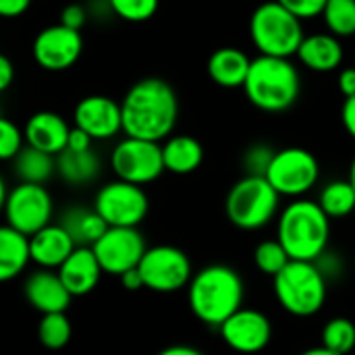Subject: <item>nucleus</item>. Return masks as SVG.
I'll list each match as a JSON object with an SVG mask.
<instances>
[{
    "label": "nucleus",
    "mask_w": 355,
    "mask_h": 355,
    "mask_svg": "<svg viewBox=\"0 0 355 355\" xmlns=\"http://www.w3.org/2000/svg\"><path fill=\"white\" fill-rule=\"evenodd\" d=\"M218 331L227 347L237 354H260L272 339V324L268 316L254 308H241Z\"/></svg>",
    "instance_id": "obj_15"
},
{
    "label": "nucleus",
    "mask_w": 355,
    "mask_h": 355,
    "mask_svg": "<svg viewBox=\"0 0 355 355\" xmlns=\"http://www.w3.org/2000/svg\"><path fill=\"white\" fill-rule=\"evenodd\" d=\"M73 121L75 127L83 129L92 139H110L123 131L121 102L108 96H87L75 106Z\"/></svg>",
    "instance_id": "obj_16"
},
{
    "label": "nucleus",
    "mask_w": 355,
    "mask_h": 355,
    "mask_svg": "<svg viewBox=\"0 0 355 355\" xmlns=\"http://www.w3.org/2000/svg\"><path fill=\"white\" fill-rule=\"evenodd\" d=\"M322 345L331 352L349 355L355 347V324L349 318H333L322 329Z\"/></svg>",
    "instance_id": "obj_31"
},
{
    "label": "nucleus",
    "mask_w": 355,
    "mask_h": 355,
    "mask_svg": "<svg viewBox=\"0 0 355 355\" xmlns=\"http://www.w3.org/2000/svg\"><path fill=\"white\" fill-rule=\"evenodd\" d=\"M137 268L144 277L146 289L156 293H177L183 287H189L193 279L189 256L175 245L148 248Z\"/></svg>",
    "instance_id": "obj_11"
},
{
    "label": "nucleus",
    "mask_w": 355,
    "mask_h": 355,
    "mask_svg": "<svg viewBox=\"0 0 355 355\" xmlns=\"http://www.w3.org/2000/svg\"><path fill=\"white\" fill-rule=\"evenodd\" d=\"M187 302L200 322L220 329L243 308V281L231 266H206L193 275L187 287Z\"/></svg>",
    "instance_id": "obj_2"
},
{
    "label": "nucleus",
    "mask_w": 355,
    "mask_h": 355,
    "mask_svg": "<svg viewBox=\"0 0 355 355\" xmlns=\"http://www.w3.org/2000/svg\"><path fill=\"white\" fill-rule=\"evenodd\" d=\"M94 208L108 227L137 229L150 212V198L141 185L116 179L100 187Z\"/></svg>",
    "instance_id": "obj_10"
},
{
    "label": "nucleus",
    "mask_w": 355,
    "mask_h": 355,
    "mask_svg": "<svg viewBox=\"0 0 355 355\" xmlns=\"http://www.w3.org/2000/svg\"><path fill=\"white\" fill-rule=\"evenodd\" d=\"M23 293H25L27 304L33 310H37L42 316L67 312L73 300L60 275L56 270H46V268H40L27 277L23 285Z\"/></svg>",
    "instance_id": "obj_17"
},
{
    "label": "nucleus",
    "mask_w": 355,
    "mask_h": 355,
    "mask_svg": "<svg viewBox=\"0 0 355 355\" xmlns=\"http://www.w3.org/2000/svg\"><path fill=\"white\" fill-rule=\"evenodd\" d=\"M295 56L310 71L331 73L343 62V46L333 33H314L304 37Z\"/></svg>",
    "instance_id": "obj_21"
},
{
    "label": "nucleus",
    "mask_w": 355,
    "mask_h": 355,
    "mask_svg": "<svg viewBox=\"0 0 355 355\" xmlns=\"http://www.w3.org/2000/svg\"><path fill=\"white\" fill-rule=\"evenodd\" d=\"M123 133L127 137L162 141L168 139L179 116V100L168 81L146 77L135 81L121 102Z\"/></svg>",
    "instance_id": "obj_1"
},
{
    "label": "nucleus",
    "mask_w": 355,
    "mask_h": 355,
    "mask_svg": "<svg viewBox=\"0 0 355 355\" xmlns=\"http://www.w3.org/2000/svg\"><path fill=\"white\" fill-rule=\"evenodd\" d=\"M254 262L262 275H268L275 279L291 262V256L287 254V250L283 248L279 239H268V241L258 243L254 252Z\"/></svg>",
    "instance_id": "obj_32"
},
{
    "label": "nucleus",
    "mask_w": 355,
    "mask_h": 355,
    "mask_svg": "<svg viewBox=\"0 0 355 355\" xmlns=\"http://www.w3.org/2000/svg\"><path fill=\"white\" fill-rule=\"evenodd\" d=\"M110 166L116 179L121 181L141 187L154 183L166 171L162 144L137 139V137H125L114 146L110 154Z\"/></svg>",
    "instance_id": "obj_9"
},
{
    "label": "nucleus",
    "mask_w": 355,
    "mask_h": 355,
    "mask_svg": "<svg viewBox=\"0 0 355 355\" xmlns=\"http://www.w3.org/2000/svg\"><path fill=\"white\" fill-rule=\"evenodd\" d=\"M250 37L260 54L289 58L297 54L306 33L302 19L277 0L260 4L250 19Z\"/></svg>",
    "instance_id": "obj_6"
},
{
    "label": "nucleus",
    "mask_w": 355,
    "mask_h": 355,
    "mask_svg": "<svg viewBox=\"0 0 355 355\" xmlns=\"http://www.w3.org/2000/svg\"><path fill=\"white\" fill-rule=\"evenodd\" d=\"M320 177V164L316 156L304 148H285L279 150L272 158V164L266 173L270 185L283 198H302L306 196Z\"/></svg>",
    "instance_id": "obj_12"
},
{
    "label": "nucleus",
    "mask_w": 355,
    "mask_h": 355,
    "mask_svg": "<svg viewBox=\"0 0 355 355\" xmlns=\"http://www.w3.org/2000/svg\"><path fill=\"white\" fill-rule=\"evenodd\" d=\"M102 173V160L94 150H64L56 156V175L69 185H89Z\"/></svg>",
    "instance_id": "obj_26"
},
{
    "label": "nucleus",
    "mask_w": 355,
    "mask_h": 355,
    "mask_svg": "<svg viewBox=\"0 0 355 355\" xmlns=\"http://www.w3.org/2000/svg\"><path fill=\"white\" fill-rule=\"evenodd\" d=\"M277 239L291 260L318 262L331 239V218L318 202L300 198L281 212Z\"/></svg>",
    "instance_id": "obj_3"
},
{
    "label": "nucleus",
    "mask_w": 355,
    "mask_h": 355,
    "mask_svg": "<svg viewBox=\"0 0 355 355\" xmlns=\"http://www.w3.org/2000/svg\"><path fill=\"white\" fill-rule=\"evenodd\" d=\"M31 0H0V15L4 19H15L21 17L29 8Z\"/></svg>",
    "instance_id": "obj_39"
},
{
    "label": "nucleus",
    "mask_w": 355,
    "mask_h": 355,
    "mask_svg": "<svg viewBox=\"0 0 355 355\" xmlns=\"http://www.w3.org/2000/svg\"><path fill=\"white\" fill-rule=\"evenodd\" d=\"M31 241V262H35L40 268L46 270H58L69 256L77 250L75 241L71 239V235L56 223L48 225L46 229L37 231L33 237H29Z\"/></svg>",
    "instance_id": "obj_19"
},
{
    "label": "nucleus",
    "mask_w": 355,
    "mask_h": 355,
    "mask_svg": "<svg viewBox=\"0 0 355 355\" xmlns=\"http://www.w3.org/2000/svg\"><path fill=\"white\" fill-rule=\"evenodd\" d=\"M243 89L256 108L264 112H283L297 102L302 94V77L289 58L260 54L252 60Z\"/></svg>",
    "instance_id": "obj_4"
},
{
    "label": "nucleus",
    "mask_w": 355,
    "mask_h": 355,
    "mask_svg": "<svg viewBox=\"0 0 355 355\" xmlns=\"http://www.w3.org/2000/svg\"><path fill=\"white\" fill-rule=\"evenodd\" d=\"M281 196L266 177H241L227 193L225 212L233 227L241 231H258L266 227L279 212Z\"/></svg>",
    "instance_id": "obj_7"
},
{
    "label": "nucleus",
    "mask_w": 355,
    "mask_h": 355,
    "mask_svg": "<svg viewBox=\"0 0 355 355\" xmlns=\"http://www.w3.org/2000/svg\"><path fill=\"white\" fill-rule=\"evenodd\" d=\"M279 4H283L287 10H291L297 19H314L318 15H322L324 6L329 0H277Z\"/></svg>",
    "instance_id": "obj_36"
},
{
    "label": "nucleus",
    "mask_w": 355,
    "mask_h": 355,
    "mask_svg": "<svg viewBox=\"0 0 355 355\" xmlns=\"http://www.w3.org/2000/svg\"><path fill=\"white\" fill-rule=\"evenodd\" d=\"M92 135H87L83 129L79 127H73L71 133H69V144H67V150H73V152H85V150H92Z\"/></svg>",
    "instance_id": "obj_38"
},
{
    "label": "nucleus",
    "mask_w": 355,
    "mask_h": 355,
    "mask_svg": "<svg viewBox=\"0 0 355 355\" xmlns=\"http://www.w3.org/2000/svg\"><path fill=\"white\" fill-rule=\"evenodd\" d=\"M322 19L329 33L337 37L355 35V0H329Z\"/></svg>",
    "instance_id": "obj_30"
},
{
    "label": "nucleus",
    "mask_w": 355,
    "mask_h": 355,
    "mask_svg": "<svg viewBox=\"0 0 355 355\" xmlns=\"http://www.w3.org/2000/svg\"><path fill=\"white\" fill-rule=\"evenodd\" d=\"M58 225L71 235L77 248H92L108 229L104 218L96 212V208L71 206L58 218Z\"/></svg>",
    "instance_id": "obj_23"
},
{
    "label": "nucleus",
    "mask_w": 355,
    "mask_h": 355,
    "mask_svg": "<svg viewBox=\"0 0 355 355\" xmlns=\"http://www.w3.org/2000/svg\"><path fill=\"white\" fill-rule=\"evenodd\" d=\"M300 355H341V354L331 352V349H327L324 345H320V347H312V349H308V352H304V354H300Z\"/></svg>",
    "instance_id": "obj_45"
},
{
    "label": "nucleus",
    "mask_w": 355,
    "mask_h": 355,
    "mask_svg": "<svg viewBox=\"0 0 355 355\" xmlns=\"http://www.w3.org/2000/svg\"><path fill=\"white\" fill-rule=\"evenodd\" d=\"M272 285L279 304L297 318L318 314L327 302V277L318 262L291 260L272 279Z\"/></svg>",
    "instance_id": "obj_5"
},
{
    "label": "nucleus",
    "mask_w": 355,
    "mask_h": 355,
    "mask_svg": "<svg viewBox=\"0 0 355 355\" xmlns=\"http://www.w3.org/2000/svg\"><path fill=\"white\" fill-rule=\"evenodd\" d=\"M104 275L121 277L139 266L148 252L146 239L139 229L131 227H108L106 233L92 245Z\"/></svg>",
    "instance_id": "obj_13"
},
{
    "label": "nucleus",
    "mask_w": 355,
    "mask_h": 355,
    "mask_svg": "<svg viewBox=\"0 0 355 355\" xmlns=\"http://www.w3.org/2000/svg\"><path fill=\"white\" fill-rule=\"evenodd\" d=\"M156 355H204L200 349L196 347H189V345H171V347H164L162 352H158Z\"/></svg>",
    "instance_id": "obj_44"
},
{
    "label": "nucleus",
    "mask_w": 355,
    "mask_h": 355,
    "mask_svg": "<svg viewBox=\"0 0 355 355\" xmlns=\"http://www.w3.org/2000/svg\"><path fill=\"white\" fill-rule=\"evenodd\" d=\"M6 225L27 237L52 225V196L44 185L17 183L8 193L2 196Z\"/></svg>",
    "instance_id": "obj_8"
},
{
    "label": "nucleus",
    "mask_w": 355,
    "mask_h": 355,
    "mask_svg": "<svg viewBox=\"0 0 355 355\" xmlns=\"http://www.w3.org/2000/svg\"><path fill=\"white\" fill-rule=\"evenodd\" d=\"M160 0H108L110 8L129 23H144L158 10Z\"/></svg>",
    "instance_id": "obj_33"
},
{
    "label": "nucleus",
    "mask_w": 355,
    "mask_h": 355,
    "mask_svg": "<svg viewBox=\"0 0 355 355\" xmlns=\"http://www.w3.org/2000/svg\"><path fill=\"white\" fill-rule=\"evenodd\" d=\"M33 58L46 71H67L71 69L81 52L83 37L81 31L64 27L62 23L42 29L33 40Z\"/></svg>",
    "instance_id": "obj_14"
},
{
    "label": "nucleus",
    "mask_w": 355,
    "mask_h": 355,
    "mask_svg": "<svg viewBox=\"0 0 355 355\" xmlns=\"http://www.w3.org/2000/svg\"><path fill=\"white\" fill-rule=\"evenodd\" d=\"M73 335L71 320L67 318V312L58 314H44L40 324H37V339L46 349H62L69 345Z\"/></svg>",
    "instance_id": "obj_29"
},
{
    "label": "nucleus",
    "mask_w": 355,
    "mask_h": 355,
    "mask_svg": "<svg viewBox=\"0 0 355 355\" xmlns=\"http://www.w3.org/2000/svg\"><path fill=\"white\" fill-rule=\"evenodd\" d=\"M12 77H15V67H12V62H10L6 56H0V89H2V92L12 83Z\"/></svg>",
    "instance_id": "obj_43"
},
{
    "label": "nucleus",
    "mask_w": 355,
    "mask_h": 355,
    "mask_svg": "<svg viewBox=\"0 0 355 355\" xmlns=\"http://www.w3.org/2000/svg\"><path fill=\"white\" fill-rule=\"evenodd\" d=\"M73 127H69V123L50 110H42L35 112L33 116L27 119L25 123V141L31 148H37L46 154L58 156L60 152L67 150L69 144V133Z\"/></svg>",
    "instance_id": "obj_18"
},
{
    "label": "nucleus",
    "mask_w": 355,
    "mask_h": 355,
    "mask_svg": "<svg viewBox=\"0 0 355 355\" xmlns=\"http://www.w3.org/2000/svg\"><path fill=\"white\" fill-rule=\"evenodd\" d=\"M85 21H87V12H85V8L81 4H69L60 12V23L64 27H71V29L81 31V27L85 25Z\"/></svg>",
    "instance_id": "obj_37"
},
{
    "label": "nucleus",
    "mask_w": 355,
    "mask_h": 355,
    "mask_svg": "<svg viewBox=\"0 0 355 355\" xmlns=\"http://www.w3.org/2000/svg\"><path fill=\"white\" fill-rule=\"evenodd\" d=\"M320 208L327 212L329 218H343L355 210V189L349 179H337L322 187L318 196Z\"/></svg>",
    "instance_id": "obj_28"
},
{
    "label": "nucleus",
    "mask_w": 355,
    "mask_h": 355,
    "mask_svg": "<svg viewBox=\"0 0 355 355\" xmlns=\"http://www.w3.org/2000/svg\"><path fill=\"white\" fill-rule=\"evenodd\" d=\"M164 168L173 175H189L204 162V148L191 135H171L162 144Z\"/></svg>",
    "instance_id": "obj_25"
},
{
    "label": "nucleus",
    "mask_w": 355,
    "mask_h": 355,
    "mask_svg": "<svg viewBox=\"0 0 355 355\" xmlns=\"http://www.w3.org/2000/svg\"><path fill=\"white\" fill-rule=\"evenodd\" d=\"M119 279H121L123 289H127V291H139V289H146V283H144V277H141L139 268H133V270H129V272L121 275Z\"/></svg>",
    "instance_id": "obj_41"
},
{
    "label": "nucleus",
    "mask_w": 355,
    "mask_h": 355,
    "mask_svg": "<svg viewBox=\"0 0 355 355\" xmlns=\"http://www.w3.org/2000/svg\"><path fill=\"white\" fill-rule=\"evenodd\" d=\"M339 89L345 98L355 96V67H347L339 75Z\"/></svg>",
    "instance_id": "obj_42"
},
{
    "label": "nucleus",
    "mask_w": 355,
    "mask_h": 355,
    "mask_svg": "<svg viewBox=\"0 0 355 355\" xmlns=\"http://www.w3.org/2000/svg\"><path fill=\"white\" fill-rule=\"evenodd\" d=\"M27 146L25 131H21L12 121L0 119V158L15 160V156Z\"/></svg>",
    "instance_id": "obj_35"
},
{
    "label": "nucleus",
    "mask_w": 355,
    "mask_h": 355,
    "mask_svg": "<svg viewBox=\"0 0 355 355\" xmlns=\"http://www.w3.org/2000/svg\"><path fill=\"white\" fill-rule=\"evenodd\" d=\"M56 272L60 275L64 287L73 297L92 293L98 287L100 277L104 275L92 248H77Z\"/></svg>",
    "instance_id": "obj_20"
},
{
    "label": "nucleus",
    "mask_w": 355,
    "mask_h": 355,
    "mask_svg": "<svg viewBox=\"0 0 355 355\" xmlns=\"http://www.w3.org/2000/svg\"><path fill=\"white\" fill-rule=\"evenodd\" d=\"M12 171L19 177V183L46 185L56 175V156L46 154L37 148L25 146L12 160Z\"/></svg>",
    "instance_id": "obj_27"
},
{
    "label": "nucleus",
    "mask_w": 355,
    "mask_h": 355,
    "mask_svg": "<svg viewBox=\"0 0 355 355\" xmlns=\"http://www.w3.org/2000/svg\"><path fill=\"white\" fill-rule=\"evenodd\" d=\"M250 67H252L250 56L243 50L231 48V46L218 48L208 58V75H210V79L216 85L227 87V89L243 87L245 79L250 75Z\"/></svg>",
    "instance_id": "obj_22"
},
{
    "label": "nucleus",
    "mask_w": 355,
    "mask_h": 355,
    "mask_svg": "<svg viewBox=\"0 0 355 355\" xmlns=\"http://www.w3.org/2000/svg\"><path fill=\"white\" fill-rule=\"evenodd\" d=\"M349 183L354 185V189H355V158H354V162H352V166H349Z\"/></svg>",
    "instance_id": "obj_46"
},
{
    "label": "nucleus",
    "mask_w": 355,
    "mask_h": 355,
    "mask_svg": "<svg viewBox=\"0 0 355 355\" xmlns=\"http://www.w3.org/2000/svg\"><path fill=\"white\" fill-rule=\"evenodd\" d=\"M31 262V241L27 235L4 225L0 229V281L17 279Z\"/></svg>",
    "instance_id": "obj_24"
},
{
    "label": "nucleus",
    "mask_w": 355,
    "mask_h": 355,
    "mask_svg": "<svg viewBox=\"0 0 355 355\" xmlns=\"http://www.w3.org/2000/svg\"><path fill=\"white\" fill-rule=\"evenodd\" d=\"M341 121H343L345 131L355 139V96L345 98L343 108H341Z\"/></svg>",
    "instance_id": "obj_40"
},
{
    "label": "nucleus",
    "mask_w": 355,
    "mask_h": 355,
    "mask_svg": "<svg viewBox=\"0 0 355 355\" xmlns=\"http://www.w3.org/2000/svg\"><path fill=\"white\" fill-rule=\"evenodd\" d=\"M275 150L266 144H254L245 150L243 154V171L245 175H252V177H266L270 164H272V158H275Z\"/></svg>",
    "instance_id": "obj_34"
}]
</instances>
